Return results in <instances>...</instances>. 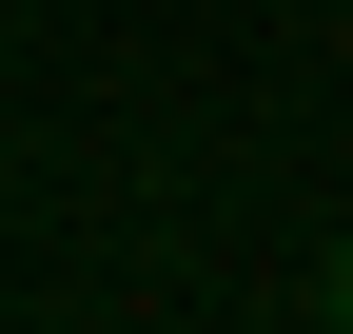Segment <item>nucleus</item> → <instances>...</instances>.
Returning <instances> with one entry per match:
<instances>
[{
  "label": "nucleus",
  "mask_w": 353,
  "mask_h": 334,
  "mask_svg": "<svg viewBox=\"0 0 353 334\" xmlns=\"http://www.w3.org/2000/svg\"><path fill=\"white\" fill-rule=\"evenodd\" d=\"M314 315H353V236H334V256H314Z\"/></svg>",
  "instance_id": "nucleus-1"
}]
</instances>
